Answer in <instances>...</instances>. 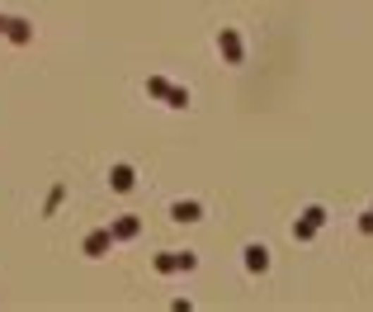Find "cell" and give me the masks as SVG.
<instances>
[{
  "label": "cell",
  "mask_w": 373,
  "mask_h": 312,
  "mask_svg": "<svg viewBox=\"0 0 373 312\" xmlns=\"http://www.w3.org/2000/svg\"><path fill=\"white\" fill-rule=\"evenodd\" d=\"M147 95H156L166 109H189V90L175 85V80H166V76H147Z\"/></svg>",
  "instance_id": "cell-1"
},
{
  "label": "cell",
  "mask_w": 373,
  "mask_h": 312,
  "mask_svg": "<svg viewBox=\"0 0 373 312\" xmlns=\"http://www.w3.org/2000/svg\"><path fill=\"white\" fill-rule=\"evenodd\" d=\"M322 222H326V208H322V203H307L302 218L293 222V241H312V236L322 232Z\"/></svg>",
  "instance_id": "cell-2"
},
{
  "label": "cell",
  "mask_w": 373,
  "mask_h": 312,
  "mask_svg": "<svg viewBox=\"0 0 373 312\" xmlns=\"http://www.w3.org/2000/svg\"><path fill=\"white\" fill-rule=\"evenodd\" d=\"M218 52L227 66H246V43H241L236 29H218Z\"/></svg>",
  "instance_id": "cell-3"
},
{
  "label": "cell",
  "mask_w": 373,
  "mask_h": 312,
  "mask_svg": "<svg viewBox=\"0 0 373 312\" xmlns=\"http://www.w3.org/2000/svg\"><path fill=\"white\" fill-rule=\"evenodd\" d=\"M241 265H246V275H264L269 270V246L264 241H246L241 246Z\"/></svg>",
  "instance_id": "cell-4"
},
{
  "label": "cell",
  "mask_w": 373,
  "mask_h": 312,
  "mask_svg": "<svg viewBox=\"0 0 373 312\" xmlns=\"http://www.w3.org/2000/svg\"><path fill=\"white\" fill-rule=\"evenodd\" d=\"M114 246H118V241H114V232H109V227H94V232L85 236V246H80V251H85L90 260H99V256H109Z\"/></svg>",
  "instance_id": "cell-5"
},
{
  "label": "cell",
  "mask_w": 373,
  "mask_h": 312,
  "mask_svg": "<svg viewBox=\"0 0 373 312\" xmlns=\"http://www.w3.org/2000/svg\"><path fill=\"white\" fill-rule=\"evenodd\" d=\"M5 38H10L15 47H29L33 43V24H29V19H19V15H10V19H5Z\"/></svg>",
  "instance_id": "cell-6"
},
{
  "label": "cell",
  "mask_w": 373,
  "mask_h": 312,
  "mask_svg": "<svg viewBox=\"0 0 373 312\" xmlns=\"http://www.w3.org/2000/svg\"><path fill=\"white\" fill-rule=\"evenodd\" d=\"M133 185H137V171H133L128 161H118V166H109V189H114V194H128Z\"/></svg>",
  "instance_id": "cell-7"
},
{
  "label": "cell",
  "mask_w": 373,
  "mask_h": 312,
  "mask_svg": "<svg viewBox=\"0 0 373 312\" xmlns=\"http://www.w3.org/2000/svg\"><path fill=\"white\" fill-rule=\"evenodd\" d=\"M171 218L175 222H203V203L199 199H175L171 203Z\"/></svg>",
  "instance_id": "cell-8"
},
{
  "label": "cell",
  "mask_w": 373,
  "mask_h": 312,
  "mask_svg": "<svg viewBox=\"0 0 373 312\" xmlns=\"http://www.w3.org/2000/svg\"><path fill=\"white\" fill-rule=\"evenodd\" d=\"M109 232H114V241H133V236L142 232V218H133V213H128V218H118V222H114Z\"/></svg>",
  "instance_id": "cell-9"
},
{
  "label": "cell",
  "mask_w": 373,
  "mask_h": 312,
  "mask_svg": "<svg viewBox=\"0 0 373 312\" xmlns=\"http://www.w3.org/2000/svg\"><path fill=\"white\" fill-rule=\"evenodd\" d=\"M152 270L156 275H175V270H185V256H180V251H175V256L161 251V256H152Z\"/></svg>",
  "instance_id": "cell-10"
},
{
  "label": "cell",
  "mask_w": 373,
  "mask_h": 312,
  "mask_svg": "<svg viewBox=\"0 0 373 312\" xmlns=\"http://www.w3.org/2000/svg\"><path fill=\"white\" fill-rule=\"evenodd\" d=\"M62 199H66V185H52L47 189V203H43V218H52L57 208H62Z\"/></svg>",
  "instance_id": "cell-11"
},
{
  "label": "cell",
  "mask_w": 373,
  "mask_h": 312,
  "mask_svg": "<svg viewBox=\"0 0 373 312\" xmlns=\"http://www.w3.org/2000/svg\"><path fill=\"white\" fill-rule=\"evenodd\" d=\"M5 19H10V15H0V33H5Z\"/></svg>",
  "instance_id": "cell-12"
}]
</instances>
